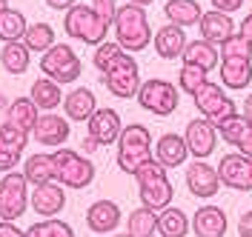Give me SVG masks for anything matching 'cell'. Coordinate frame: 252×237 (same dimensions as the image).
I'll use <instances>...</instances> for the list:
<instances>
[{"mask_svg": "<svg viewBox=\"0 0 252 237\" xmlns=\"http://www.w3.org/2000/svg\"><path fill=\"white\" fill-rule=\"evenodd\" d=\"M192 100H195V109L201 111L215 129H218L223 120H229V117H235L238 114L235 103L223 95V89H220L218 83H212V80H206L204 86L192 95Z\"/></svg>", "mask_w": 252, "mask_h": 237, "instance_id": "cell-9", "label": "cell"}, {"mask_svg": "<svg viewBox=\"0 0 252 237\" xmlns=\"http://www.w3.org/2000/svg\"><path fill=\"white\" fill-rule=\"evenodd\" d=\"M86 134L94 137L100 146H112L118 143L121 132H124V123H121V114L115 109H94V114L86 120Z\"/></svg>", "mask_w": 252, "mask_h": 237, "instance_id": "cell-16", "label": "cell"}, {"mask_svg": "<svg viewBox=\"0 0 252 237\" xmlns=\"http://www.w3.org/2000/svg\"><path fill=\"white\" fill-rule=\"evenodd\" d=\"M238 235L241 237H252V211H247V214L238 220Z\"/></svg>", "mask_w": 252, "mask_h": 237, "instance_id": "cell-45", "label": "cell"}, {"mask_svg": "<svg viewBox=\"0 0 252 237\" xmlns=\"http://www.w3.org/2000/svg\"><path fill=\"white\" fill-rule=\"evenodd\" d=\"M241 109H244V120L252 126V95H247V100H244V106H241Z\"/></svg>", "mask_w": 252, "mask_h": 237, "instance_id": "cell-48", "label": "cell"}, {"mask_svg": "<svg viewBox=\"0 0 252 237\" xmlns=\"http://www.w3.org/2000/svg\"><path fill=\"white\" fill-rule=\"evenodd\" d=\"M220 83L226 89H247L252 83V60L247 57H220Z\"/></svg>", "mask_w": 252, "mask_h": 237, "instance_id": "cell-23", "label": "cell"}, {"mask_svg": "<svg viewBox=\"0 0 252 237\" xmlns=\"http://www.w3.org/2000/svg\"><path fill=\"white\" fill-rule=\"evenodd\" d=\"M198 29H201V37L209 40V43H223L226 37H232V17L226 15V12H218V9H212V12H204L201 20H198Z\"/></svg>", "mask_w": 252, "mask_h": 237, "instance_id": "cell-22", "label": "cell"}, {"mask_svg": "<svg viewBox=\"0 0 252 237\" xmlns=\"http://www.w3.org/2000/svg\"><path fill=\"white\" fill-rule=\"evenodd\" d=\"M184 63H195V66H204L206 72L209 69H215V66H220V49L215 46V43H209V40H192V43H187V49H184Z\"/></svg>", "mask_w": 252, "mask_h": 237, "instance_id": "cell-25", "label": "cell"}, {"mask_svg": "<svg viewBox=\"0 0 252 237\" xmlns=\"http://www.w3.org/2000/svg\"><path fill=\"white\" fill-rule=\"evenodd\" d=\"M138 180V194H141V203L152 211H160L172 203V183L166 177V166H160L155 158H149L146 163L138 166V172L132 174Z\"/></svg>", "mask_w": 252, "mask_h": 237, "instance_id": "cell-2", "label": "cell"}, {"mask_svg": "<svg viewBox=\"0 0 252 237\" xmlns=\"http://www.w3.org/2000/svg\"><path fill=\"white\" fill-rule=\"evenodd\" d=\"M94 109H97L94 92L86 89V86H78V89H72L69 95L63 97V114H66L72 123H86L94 114Z\"/></svg>", "mask_w": 252, "mask_h": 237, "instance_id": "cell-19", "label": "cell"}, {"mask_svg": "<svg viewBox=\"0 0 252 237\" xmlns=\"http://www.w3.org/2000/svg\"><path fill=\"white\" fill-rule=\"evenodd\" d=\"M26 15L20 12V9H6L3 15H0V40L3 43H15V40H23V34H26Z\"/></svg>", "mask_w": 252, "mask_h": 237, "instance_id": "cell-32", "label": "cell"}, {"mask_svg": "<svg viewBox=\"0 0 252 237\" xmlns=\"http://www.w3.org/2000/svg\"><path fill=\"white\" fill-rule=\"evenodd\" d=\"M29 97L40 111H52V109H58V106L63 103V89H61L58 80H52V78L43 75V78H37L34 83H32Z\"/></svg>", "mask_w": 252, "mask_h": 237, "instance_id": "cell-24", "label": "cell"}, {"mask_svg": "<svg viewBox=\"0 0 252 237\" xmlns=\"http://www.w3.org/2000/svg\"><path fill=\"white\" fill-rule=\"evenodd\" d=\"M55 180L61 183L63 189H86L94 180V163L89 158H83L80 152L72 149H55Z\"/></svg>", "mask_w": 252, "mask_h": 237, "instance_id": "cell-5", "label": "cell"}, {"mask_svg": "<svg viewBox=\"0 0 252 237\" xmlns=\"http://www.w3.org/2000/svg\"><path fill=\"white\" fill-rule=\"evenodd\" d=\"M126 232H129L132 237H155V232H158V211L146 209V206L135 209V211L129 214V220H126Z\"/></svg>", "mask_w": 252, "mask_h": 237, "instance_id": "cell-33", "label": "cell"}, {"mask_svg": "<svg viewBox=\"0 0 252 237\" xmlns=\"http://www.w3.org/2000/svg\"><path fill=\"white\" fill-rule=\"evenodd\" d=\"M0 63L9 75H26V69L32 66V52L26 49L23 40H15V43H3L0 49Z\"/></svg>", "mask_w": 252, "mask_h": 237, "instance_id": "cell-26", "label": "cell"}, {"mask_svg": "<svg viewBox=\"0 0 252 237\" xmlns=\"http://www.w3.org/2000/svg\"><path fill=\"white\" fill-rule=\"evenodd\" d=\"M206 69L204 66H195V63H184L181 66V72H178V86L187 92V95H195L201 86L206 83Z\"/></svg>", "mask_w": 252, "mask_h": 237, "instance_id": "cell-35", "label": "cell"}, {"mask_svg": "<svg viewBox=\"0 0 252 237\" xmlns=\"http://www.w3.org/2000/svg\"><path fill=\"white\" fill-rule=\"evenodd\" d=\"M26 143H29V132H26V129H17L15 123H9V120L0 126V146H6V149L17 152V155H23Z\"/></svg>", "mask_w": 252, "mask_h": 237, "instance_id": "cell-36", "label": "cell"}, {"mask_svg": "<svg viewBox=\"0 0 252 237\" xmlns=\"http://www.w3.org/2000/svg\"><path fill=\"white\" fill-rule=\"evenodd\" d=\"M103 86L109 89V95L121 97V100L138 97V89H141V69H138L135 57H132L129 52H124V54L103 72Z\"/></svg>", "mask_w": 252, "mask_h": 237, "instance_id": "cell-8", "label": "cell"}, {"mask_svg": "<svg viewBox=\"0 0 252 237\" xmlns=\"http://www.w3.org/2000/svg\"><path fill=\"white\" fill-rule=\"evenodd\" d=\"M187 189H189V194H195V197H201V200L215 197L218 189H220L218 169H212L204 160H195L187 169Z\"/></svg>", "mask_w": 252, "mask_h": 237, "instance_id": "cell-15", "label": "cell"}, {"mask_svg": "<svg viewBox=\"0 0 252 237\" xmlns=\"http://www.w3.org/2000/svg\"><path fill=\"white\" fill-rule=\"evenodd\" d=\"M72 129H69V117L66 114H55V111H43L37 114L34 126H32V137L40 143V146H49V149H61L63 143L69 140Z\"/></svg>", "mask_w": 252, "mask_h": 237, "instance_id": "cell-11", "label": "cell"}, {"mask_svg": "<svg viewBox=\"0 0 252 237\" xmlns=\"http://www.w3.org/2000/svg\"><path fill=\"white\" fill-rule=\"evenodd\" d=\"M17 160H20L17 152L6 149V146H0V172H12V169L17 166Z\"/></svg>", "mask_w": 252, "mask_h": 237, "instance_id": "cell-41", "label": "cell"}, {"mask_svg": "<svg viewBox=\"0 0 252 237\" xmlns=\"http://www.w3.org/2000/svg\"><path fill=\"white\" fill-rule=\"evenodd\" d=\"M26 237H75V232L69 223L58 220V217H43L40 223L26 229Z\"/></svg>", "mask_w": 252, "mask_h": 237, "instance_id": "cell-34", "label": "cell"}, {"mask_svg": "<svg viewBox=\"0 0 252 237\" xmlns=\"http://www.w3.org/2000/svg\"><path fill=\"white\" fill-rule=\"evenodd\" d=\"M40 72L46 78L58 80L61 86H66V83H75L80 78L83 66H80L78 52L69 46V43H55L52 49H46L40 54Z\"/></svg>", "mask_w": 252, "mask_h": 237, "instance_id": "cell-6", "label": "cell"}, {"mask_svg": "<svg viewBox=\"0 0 252 237\" xmlns=\"http://www.w3.org/2000/svg\"><path fill=\"white\" fill-rule=\"evenodd\" d=\"M152 158V134L141 123L124 126L118 137V169L126 174H135L138 166Z\"/></svg>", "mask_w": 252, "mask_h": 237, "instance_id": "cell-4", "label": "cell"}, {"mask_svg": "<svg viewBox=\"0 0 252 237\" xmlns=\"http://www.w3.org/2000/svg\"><path fill=\"white\" fill-rule=\"evenodd\" d=\"M92 9L103 17L109 26L115 23V15H118V3H115V0H92Z\"/></svg>", "mask_w": 252, "mask_h": 237, "instance_id": "cell-40", "label": "cell"}, {"mask_svg": "<svg viewBox=\"0 0 252 237\" xmlns=\"http://www.w3.org/2000/svg\"><path fill=\"white\" fill-rule=\"evenodd\" d=\"M23 174L29 180V186H40L55 180V158L52 155H32L23 166Z\"/></svg>", "mask_w": 252, "mask_h": 237, "instance_id": "cell-31", "label": "cell"}, {"mask_svg": "<svg viewBox=\"0 0 252 237\" xmlns=\"http://www.w3.org/2000/svg\"><path fill=\"white\" fill-rule=\"evenodd\" d=\"M6 9H9V0H0V15H3Z\"/></svg>", "mask_w": 252, "mask_h": 237, "instance_id": "cell-51", "label": "cell"}, {"mask_svg": "<svg viewBox=\"0 0 252 237\" xmlns=\"http://www.w3.org/2000/svg\"><path fill=\"white\" fill-rule=\"evenodd\" d=\"M152 158H155L160 166H166V169H178V166H184L187 158H189L187 140H184L181 134H163V137H158Z\"/></svg>", "mask_w": 252, "mask_h": 237, "instance_id": "cell-20", "label": "cell"}, {"mask_svg": "<svg viewBox=\"0 0 252 237\" xmlns=\"http://www.w3.org/2000/svg\"><path fill=\"white\" fill-rule=\"evenodd\" d=\"M189 229H192V220H187L181 209L166 206L158 211V235L160 237H187Z\"/></svg>", "mask_w": 252, "mask_h": 237, "instance_id": "cell-28", "label": "cell"}, {"mask_svg": "<svg viewBox=\"0 0 252 237\" xmlns=\"http://www.w3.org/2000/svg\"><path fill=\"white\" fill-rule=\"evenodd\" d=\"M163 15L169 17V23L175 26H195L201 15H204V9H201V3L198 0H169L166 6H163Z\"/></svg>", "mask_w": 252, "mask_h": 237, "instance_id": "cell-27", "label": "cell"}, {"mask_svg": "<svg viewBox=\"0 0 252 237\" xmlns=\"http://www.w3.org/2000/svg\"><path fill=\"white\" fill-rule=\"evenodd\" d=\"M235 149L241 152V155H247V158H252V126H247V132L241 134V140L235 143Z\"/></svg>", "mask_w": 252, "mask_h": 237, "instance_id": "cell-42", "label": "cell"}, {"mask_svg": "<svg viewBox=\"0 0 252 237\" xmlns=\"http://www.w3.org/2000/svg\"><path fill=\"white\" fill-rule=\"evenodd\" d=\"M192 229L198 237H223L226 235V214L218 206H201L192 217Z\"/></svg>", "mask_w": 252, "mask_h": 237, "instance_id": "cell-21", "label": "cell"}, {"mask_svg": "<svg viewBox=\"0 0 252 237\" xmlns=\"http://www.w3.org/2000/svg\"><path fill=\"white\" fill-rule=\"evenodd\" d=\"M241 34H244L247 40H252V12L244 17V20H241Z\"/></svg>", "mask_w": 252, "mask_h": 237, "instance_id": "cell-47", "label": "cell"}, {"mask_svg": "<svg viewBox=\"0 0 252 237\" xmlns=\"http://www.w3.org/2000/svg\"><path fill=\"white\" fill-rule=\"evenodd\" d=\"M212 6H215L218 12H226V15H229V12H238V9L244 6V0H212Z\"/></svg>", "mask_w": 252, "mask_h": 237, "instance_id": "cell-44", "label": "cell"}, {"mask_svg": "<svg viewBox=\"0 0 252 237\" xmlns=\"http://www.w3.org/2000/svg\"><path fill=\"white\" fill-rule=\"evenodd\" d=\"M63 32L72 40L86 43V46H100L109 34V23L97 15L92 6L75 3L69 12H63Z\"/></svg>", "mask_w": 252, "mask_h": 237, "instance_id": "cell-3", "label": "cell"}, {"mask_svg": "<svg viewBox=\"0 0 252 237\" xmlns=\"http://www.w3.org/2000/svg\"><path fill=\"white\" fill-rule=\"evenodd\" d=\"M124 54V49H121V43L118 40H103L100 46H94V57H92V63H94V69L103 75L106 69H109L118 57Z\"/></svg>", "mask_w": 252, "mask_h": 237, "instance_id": "cell-37", "label": "cell"}, {"mask_svg": "<svg viewBox=\"0 0 252 237\" xmlns=\"http://www.w3.org/2000/svg\"><path fill=\"white\" fill-rule=\"evenodd\" d=\"M29 206L40 214V217H58L66 206V191L58 180H49V183H40L34 186L29 194Z\"/></svg>", "mask_w": 252, "mask_h": 237, "instance_id": "cell-14", "label": "cell"}, {"mask_svg": "<svg viewBox=\"0 0 252 237\" xmlns=\"http://www.w3.org/2000/svg\"><path fill=\"white\" fill-rule=\"evenodd\" d=\"M97 146H100V143L94 140V137H89V134H86V137H83V152H86V155H89V152H94V149H97Z\"/></svg>", "mask_w": 252, "mask_h": 237, "instance_id": "cell-49", "label": "cell"}, {"mask_svg": "<svg viewBox=\"0 0 252 237\" xmlns=\"http://www.w3.org/2000/svg\"><path fill=\"white\" fill-rule=\"evenodd\" d=\"M23 43L29 49L32 54H43L46 49H52L58 40H55V29L52 23L40 20V23H29L26 26V34H23Z\"/></svg>", "mask_w": 252, "mask_h": 237, "instance_id": "cell-29", "label": "cell"}, {"mask_svg": "<svg viewBox=\"0 0 252 237\" xmlns=\"http://www.w3.org/2000/svg\"><path fill=\"white\" fill-rule=\"evenodd\" d=\"M218 177L223 186L235 191H252V158L247 155H226L218 163Z\"/></svg>", "mask_w": 252, "mask_h": 237, "instance_id": "cell-12", "label": "cell"}, {"mask_svg": "<svg viewBox=\"0 0 252 237\" xmlns=\"http://www.w3.org/2000/svg\"><path fill=\"white\" fill-rule=\"evenodd\" d=\"M138 103H141V109L152 111L158 117H166V114H172L178 109V89H175L172 83H166V80H146L141 83V89H138Z\"/></svg>", "mask_w": 252, "mask_h": 237, "instance_id": "cell-10", "label": "cell"}, {"mask_svg": "<svg viewBox=\"0 0 252 237\" xmlns=\"http://www.w3.org/2000/svg\"><path fill=\"white\" fill-rule=\"evenodd\" d=\"M220 57H247V60H252V40H247L241 32L226 37L220 43Z\"/></svg>", "mask_w": 252, "mask_h": 237, "instance_id": "cell-38", "label": "cell"}, {"mask_svg": "<svg viewBox=\"0 0 252 237\" xmlns=\"http://www.w3.org/2000/svg\"><path fill=\"white\" fill-rule=\"evenodd\" d=\"M184 140H187V149H189V155H192V158L204 160V158H209V155L215 152L218 129L212 126L206 117H198V120L187 123V134H184Z\"/></svg>", "mask_w": 252, "mask_h": 237, "instance_id": "cell-13", "label": "cell"}, {"mask_svg": "<svg viewBox=\"0 0 252 237\" xmlns=\"http://www.w3.org/2000/svg\"><path fill=\"white\" fill-rule=\"evenodd\" d=\"M29 209V180L23 172H3L0 177V220H17Z\"/></svg>", "mask_w": 252, "mask_h": 237, "instance_id": "cell-7", "label": "cell"}, {"mask_svg": "<svg viewBox=\"0 0 252 237\" xmlns=\"http://www.w3.org/2000/svg\"><path fill=\"white\" fill-rule=\"evenodd\" d=\"M126 3H135V6H143V9H146V6L155 3V0H126Z\"/></svg>", "mask_w": 252, "mask_h": 237, "instance_id": "cell-50", "label": "cell"}, {"mask_svg": "<svg viewBox=\"0 0 252 237\" xmlns=\"http://www.w3.org/2000/svg\"><path fill=\"white\" fill-rule=\"evenodd\" d=\"M118 223H121V206L115 200H94L86 209V226L94 235H109L118 229Z\"/></svg>", "mask_w": 252, "mask_h": 237, "instance_id": "cell-17", "label": "cell"}, {"mask_svg": "<svg viewBox=\"0 0 252 237\" xmlns=\"http://www.w3.org/2000/svg\"><path fill=\"white\" fill-rule=\"evenodd\" d=\"M152 43H155L158 57H163V60H175V57H181V54H184V49H187V34H184V26H175V23L160 26V29L152 34Z\"/></svg>", "mask_w": 252, "mask_h": 237, "instance_id": "cell-18", "label": "cell"}, {"mask_svg": "<svg viewBox=\"0 0 252 237\" xmlns=\"http://www.w3.org/2000/svg\"><path fill=\"white\" fill-rule=\"evenodd\" d=\"M112 26H115V40L129 54L143 52L152 43V26H149V17L143 12V6H135V3L118 6V15H115Z\"/></svg>", "mask_w": 252, "mask_h": 237, "instance_id": "cell-1", "label": "cell"}, {"mask_svg": "<svg viewBox=\"0 0 252 237\" xmlns=\"http://www.w3.org/2000/svg\"><path fill=\"white\" fill-rule=\"evenodd\" d=\"M75 3H78V0H46V6L49 9H55V12H69Z\"/></svg>", "mask_w": 252, "mask_h": 237, "instance_id": "cell-46", "label": "cell"}, {"mask_svg": "<svg viewBox=\"0 0 252 237\" xmlns=\"http://www.w3.org/2000/svg\"><path fill=\"white\" fill-rule=\"evenodd\" d=\"M247 126H250V123L244 120V114H235V117H229V120H223V123H220V126H218V134H220L226 143H232V146H235V143L241 140V134L247 132Z\"/></svg>", "mask_w": 252, "mask_h": 237, "instance_id": "cell-39", "label": "cell"}, {"mask_svg": "<svg viewBox=\"0 0 252 237\" xmlns=\"http://www.w3.org/2000/svg\"><path fill=\"white\" fill-rule=\"evenodd\" d=\"M37 114H40V109L32 103V97H17V100L9 103V109H6V120H9V123H15L17 129L32 132L34 120H37Z\"/></svg>", "mask_w": 252, "mask_h": 237, "instance_id": "cell-30", "label": "cell"}, {"mask_svg": "<svg viewBox=\"0 0 252 237\" xmlns=\"http://www.w3.org/2000/svg\"><path fill=\"white\" fill-rule=\"evenodd\" d=\"M112 237H132V235H129V232H126V235H112Z\"/></svg>", "mask_w": 252, "mask_h": 237, "instance_id": "cell-52", "label": "cell"}, {"mask_svg": "<svg viewBox=\"0 0 252 237\" xmlns=\"http://www.w3.org/2000/svg\"><path fill=\"white\" fill-rule=\"evenodd\" d=\"M0 237H26V232L17 229L15 220H0Z\"/></svg>", "mask_w": 252, "mask_h": 237, "instance_id": "cell-43", "label": "cell"}]
</instances>
